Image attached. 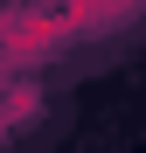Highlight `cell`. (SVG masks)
<instances>
[{
  "label": "cell",
  "instance_id": "obj_1",
  "mask_svg": "<svg viewBox=\"0 0 146 153\" xmlns=\"http://www.w3.org/2000/svg\"><path fill=\"white\" fill-rule=\"evenodd\" d=\"M35 111H42V91H35V84H14L7 97H0V139H7L14 125H28Z\"/></svg>",
  "mask_w": 146,
  "mask_h": 153
}]
</instances>
